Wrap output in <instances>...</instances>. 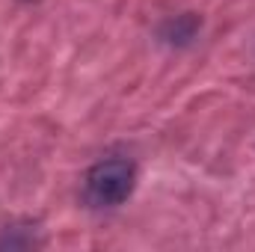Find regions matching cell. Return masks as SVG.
Instances as JSON below:
<instances>
[{"label": "cell", "instance_id": "obj_1", "mask_svg": "<svg viewBox=\"0 0 255 252\" xmlns=\"http://www.w3.org/2000/svg\"><path fill=\"white\" fill-rule=\"evenodd\" d=\"M136 166L128 157H104L86 172V202L92 208H116L133 193Z\"/></svg>", "mask_w": 255, "mask_h": 252}]
</instances>
